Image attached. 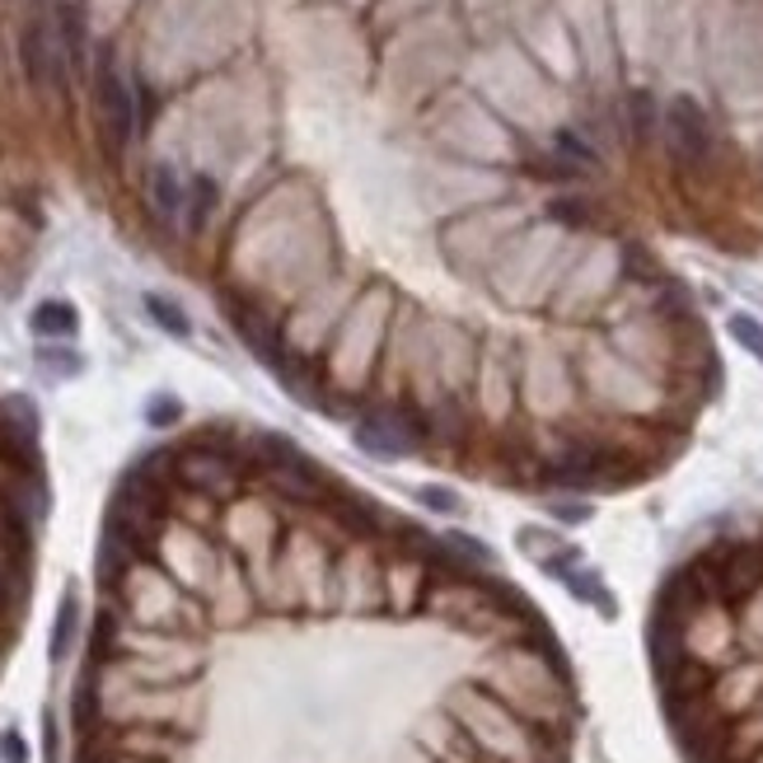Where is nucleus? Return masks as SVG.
<instances>
[{
    "label": "nucleus",
    "mask_w": 763,
    "mask_h": 763,
    "mask_svg": "<svg viewBox=\"0 0 763 763\" xmlns=\"http://www.w3.org/2000/svg\"><path fill=\"white\" fill-rule=\"evenodd\" d=\"M432 426H426V413L417 403H389V408H370L361 422H356V445L375 459H408L417 455Z\"/></svg>",
    "instance_id": "1"
},
{
    "label": "nucleus",
    "mask_w": 763,
    "mask_h": 763,
    "mask_svg": "<svg viewBox=\"0 0 763 763\" xmlns=\"http://www.w3.org/2000/svg\"><path fill=\"white\" fill-rule=\"evenodd\" d=\"M95 108H99V122H103V131H108V141H113V146H127L131 137H137V127H141L137 89L127 85V76L118 71V61L108 52L95 66Z\"/></svg>",
    "instance_id": "2"
},
{
    "label": "nucleus",
    "mask_w": 763,
    "mask_h": 763,
    "mask_svg": "<svg viewBox=\"0 0 763 763\" xmlns=\"http://www.w3.org/2000/svg\"><path fill=\"white\" fill-rule=\"evenodd\" d=\"M665 146L670 155L684 165V169H703L712 160V122L703 113V103L698 99H688V95H675L665 108Z\"/></svg>",
    "instance_id": "3"
},
{
    "label": "nucleus",
    "mask_w": 763,
    "mask_h": 763,
    "mask_svg": "<svg viewBox=\"0 0 763 763\" xmlns=\"http://www.w3.org/2000/svg\"><path fill=\"white\" fill-rule=\"evenodd\" d=\"M174 474L184 478L192 492H201V497H226V492L239 487V464H235V455L220 450V445H211V440L188 445V450L174 459Z\"/></svg>",
    "instance_id": "4"
},
{
    "label": "nucleus",
    "mask_w": 763,
    "mask_h": 763,
    "mask_svg": "<svg viewBox=\"0 0 763 763\" xmlns=\"http://www.w3.org/2000/svg\"><path fill=\"white\" fill-rule=\"evenodd\" d=\"M19 57H24V71L38 89H61L66 85V48L48 24H29L19 38Z\"/></svg>",
    "instance_id": "5"
},
{
    "label": "nucleus",
    "mask_w": 763,
    "mask_h": 763,
    "mask_svg": "<svg viewBox=\"0 0 763 763\" xmlns=\"http://www.w3.org/2000/svg\"><path fill=\"white\" fill-rule=\"evenodd\" d=\"M150 201H155V211H160L165 220H178L188 207V188H184V178H178L174 165H155L150 169Z\"/></svg>",
    "instance_id": "6"
},
{
    "label": "nucleus",
    "mask_w": 763,
    "mask_h": 763,
    "mask_svg": "<svg viewBox=\"0 0 763 763\" xmlns=\"http://www.w3.org/2000/svg\"><path fill=\"white\" fill-rule=\"evenodd\" d=\"M557 581L576 595V600H586V604H595L600 614H614V600H610V591H604V581L591 572V567H581V557L576 563H567L563 572H557Z\"/></svg>",
    "instance_id": "7"
},
{
    "label": "nucleus",
    "mask_w": 763,
    "mask_h": 763,
    "mask_svg": "<svg viewBox=\"0 0 763 763\" xmlns=\"http://www.w3.org/2000/svg\"><path fill=\"white\" fill-rule=\"evenodd\" d=\"M216 201H220V188H216V178L211 174H197L192 184H188V207H184V220H188V230L197 235L201 226L211 220L216 211Z\"/></svg>",
    "instance_id": "8"
},
{
    "label": "nucleus",
    "mask_w": 763,
    "mask_h": 763,
    "mask_svg": "<svg viewBox=\"0 0 763 763\" xmlns=\"http://www.w3.org/2000/svg\"><path fill=\"white\" fill-rule=\"evenodd\" d=\"M33 333L38 338H71L76 333V309L66 300H42L33 309Z\"/></svg>",
    "instance_id": "9"
},
{
    "label": "nucleus",
    "mask_w": 763,
    "mask_h": 763,
    "mask_svg": "<svg viewBox=\"0 0 763 763\" xmlns=\"http://www.w3.org/2000/svg\"><path fill=\"white\" fill-rule=\"evenodd\" d=\"M76 618H80V600L66 595L61 610H57V627H52V661H61L66 651H71V642H76Z\"/></svg>",
    "instance_id": "10"
},
{
    "label": "nucleus",
    "mask_w": 763,
    "mask_h": 763,
    "mask_svg": "<svg viewBox=\"0 0 763 763\" xmlns=\"http://www.w3.org/2000/svg\"><path fill=\"white\" fill-rule=\"evenodd\" d=\"M146 314H150V319H155V324H160L165 333H174V338H188V333H192V324H188V314H184V309H178L174 300H165V296H146Z\"/></svg>",
    "instance_id": "11"
},
{
    "label": "nucleus",
    "mask_w": 763,
    "mask_h": 763,
    "mask_svg": "<svg viewBox=\"0 0 763 763\" xmlns=\"http://www.w3.org/2000/svg\"><path fill=\"white\" fill-rule=\"evenodd\" d=\"M627 122H633V137H637V141H646L651 131L661 127V118H656V99H651L646 89H637V95L627 99Z\"/></svg>",
    "instance_id": "12"
},
{
    "label": "nucleus",
    "mask_w": 763,
    "mask_h": 763,
    "mask_svg": "<svg viewBox=\"0 0 763 763\" xmlns=\"http://www.w3.org/2000/svg\"><path fill=\"white\" fill-rule=\"evenodd\" d=\"M731 338L740 343V347H745L750 356H754V361L763 366V324L754 319V314H731Z\"/></svg>",
    "instance_id": "13"
},
{
    "label": "nucleus",
    "mask_w": 763,
    "mask_h": 763,
    "mask_svg": "<svg viewBox=\"0 0 763 763\" xmlns=\"http://www.w3.org/2000/svg\"><path fill=\"white\" fill-rule=\"evenodd\" d=\"M0 759H6V763H24V759H29V754H24V740H19L14 731L0 735Z\"/></svg>",
    "instance_id": "14"
},
{
    "label": "nucleus",
    "mask_w": 763,
    "mask_h": 763,
    "mask_svg": "<svg viewBox=\"0 0 763 763\" xmlns=\"http://www.w3.org/2000/svg\"><path fill=\"white\" fill-rule=\"evenodd\" d=\"M422 502H426V506H440V511H459V497H455V492H440V487H422Z\"/></svg>",
    "instance_id": "15"
},
{
    "label": "nucleus",
    "mask_w": 763,
    "mask_h": 763,
    "mask_svg": "<svg viewBox=\"0 0 763 763\" xmlns=\"http://www.w3.org/2000/svg\"><path fill=\"white\" fill-rule=\"evenodd\" d=\"M174 417H178V403H174V398L150 403V422H155V426H165V422H174Z\"/></svg>",
    "instance_id": "16"
}]
</instances>
